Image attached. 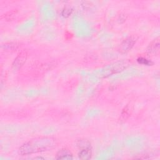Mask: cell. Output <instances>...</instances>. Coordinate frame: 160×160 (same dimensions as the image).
Instances as JSON below:
<instances>
[{
    "label": "cell",
    "mask_w": 160,
    "mask_h": 160,
    "mask_svg": "<svg viewBox=\"0 0 160 160\" xmlns=\"http://www.w3.org/2000/svg\"><path fill=\"white\" fill-rule=\"evenodd\" d=\"M56 144V139L52 137L35 138L24 143L19 148V153L24 156L49 151L54 148Z\"/></svg>",
    "instance_id": "1"
},
{
    "label": "cell",
    "mask_w": 160,
    "mask_h": 160,
    "mask_svg": "<svg viewBox=\"0 0 160 160\" xmlns=\"http://www.w3.org/2000/svg\"><path fill=\"white\" fill-rule=\"evenodd\" d=\"M138 36L137 35H131L125 38L120 44L119 51L121 53H126L129 51L136 44Z\"/></svg>",
    "instance_id": "2"
},
{
    "label": "cell",
    "mask_w": 160,
    "mask_h": 160,
    "mask_svg": "<svg viewBox=\"0 0 160 160\" xmlns=\"http://www.w3.org/2000/svg\"><path fill=\"white\" fill-rule=\"evenodd\" d=\"M28 58V52L26 51H21L15 58L12 63V68L14 70H18L21 68L26 62Z\"/></svg>",
    "instance_id": "3"
},
{
    "label": "cell",
    "mask_w": 160,
    "mask_h": 160,
    "mask_svg": "<svg viewBox=\"0 0 160 160\" xmlns=\"http://www.w3.org/2000/svg\"><path fill=\"white\" fill-rule=\"evenodd\" d=\"M126 67V62H119L118 63H115L113 65H110L109 67L107 68L106 69L104 70V72L102 73V76L103 77L109 76L111 74H113L114 73H117L122 71Z\"/></svg>",
    "instance_id": "4"
},
{
    "label": "cell",
    "mask_w": 160,
    "mask_h": 160,
    "mask_svg": "<svg viewBox=\"0 0 160 160\" xmlns=\"http://www.w3.org/2000/svg\"><path fill=\"white\" fill-rule=\"evenodd\" d=\"M160 51V42L159 38H157L151 41L148 45L146 51L148 54L151 55H158Z\"/></svg>",
    "instance_id": "5"
},
{
    "label": "cell",
    "mask_w": 160,
    "mask_h": 160,
    "mask_svg": "<svg viewBox=\"0 0 160 160\" xmlns=\"http://www.w3.org/2000/svg\"><path fill=\"white\" fill-rule=\"evenodd\" d=\"M73 158L72 154L69 149L67 148H62L56 153V159H71Z\"/></svg>",
    "instance_id": "6"
},
{
    "label": "cell",
    "mask_w": 160,
    "mask_h": 160,
    "mask_svg": "<svg viewBox=\"0 0 160 160\" xmlns=\"http://www.w3.org/2000/svg\"><path fill=\"white\" fill-rule=\"evenodd\" d=\"M20 46V44L18 42H7L2 44V48L6 51H14L19 49Z\"/></svg>",
    "instance_id": "7"
},
{
    "label": "cell",
    "mask_w": 160,
    "mask_h": 160,
    "mask_svg": "<svg viewBox=\"0 0 160 160\" xmlns=\"http://www.w3.org/2000/svg\"><path fill=\"white\" fill-rule=\"evenodd\" d=\"M92 151L91 148L81 149L78 153V157L82 160H87L91 158Z\"/></svg>",
    "instance_id": "8"
},
{
    "label": "cell",
    "mask_w": 160,
    "mask_h": 160,
    "mask_svg": "<svg viewBox=\"0 0 160 160\" xmlns=\"http://www.w3.org/2000/svg\"><path fill=\"white\" fill-rule=\"evenodd\" d=\"M131 115V108L129 105H126L122 110L120 119L122 121H126Z\"/></svg>",
    "instance_id": "9"
},
{
    "label": "cell",
    "mask_w": 160,
    "mask_h": 160,
    "mask_svg": "<svg viewBox=\"0 0 160 160\" xmlns=\"http://www.w3.org/2000/svg\"><path fill=\"white\" fill-rule=\"evenodd\" d=\"M77 146L81 149H84V148H91V142L85 139H81L78 141L77 143Z\"/></svg>",
    "instance_id": "10"
},
{
    "label": "cell",
    "mask_w": 160,
    "mask_h": 160,
    "mask_svg": "<svg viewBox=\"0 0 160 160\" xmlns=\"http://www.w3.org/2000/svg\"><path fill=\"white\" fill-rule=\"evenodd\" d=\"M18 14V10L12 9L5 13L4 14V18L6 21H12L13 20Z\"/></svg>",
    "instance_id": "11"
},
{
    "label": "cell",
    "mask_w": 160,
    "mask_h": 160,
    "mask_svg": "<svg viewBox=\"0 0 160 160\" xmlns=\"http://www.w3.org/2000/svg\"><path fill=\"white\" fill-rule=\"evenodd\" d=\"M72 12V9L71 8L69 7H65L62 9L61 11V15L64 18H67L71 14Z\"/></svg>",
    "instance_id": "12"
},
{
    "label": "cell",
    "mask_w": 160,
    "mask_h": 160,
    "mask_svg": "<svg viewBox=\"0 0 160 160\" xmlns=\"http://www.w3.org/2000/svg\"><path fill=\"white\" fill-rule=\"evenodd\" d=\"M137 61H138L139 64H144V65L151 66V64H152V62L151 61H149V60H148V59H146V58H143V57H139V58H138L137 59Z\"/></svg>",
    "instance_id": "13"
}]
</instances>
